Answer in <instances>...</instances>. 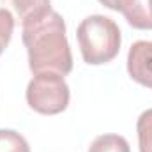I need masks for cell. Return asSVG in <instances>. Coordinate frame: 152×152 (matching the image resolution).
Masks as SVG:
<instances>
[{"label": "cell", "mask_w": 152, "mask_h": 152, "mask_svg": "<svg viewBox=\"0 0 152 152\" xmlns=\"http://www.w3.org/2000/svg\"><path fill=\"white\" fill-rule=\"evenodd\" d=\"M127 73L136 83L152 88V41H136L129 48Z\"/></svg>", "instance_id": "obj_4"}, {"label": "cell", "mask_w": 152, "mask_h": 152, "mask_svg": "<svg viewBox=\"0 0 152 152\" xmlns=\"http://www.w3.org/2000/svg\"><path fill=\"white\" fill-rule=\"evenodd\" d=\"M138 149L140 152H152V108L145 110L136 122Z\"/></svg>", "instance_id": "obj_8"}, {"label": "cell", "mask_w": 152, "mask_h": 152, "mask_svg": "<svg viewBox=\"0 0 152 152\" xmlns=\"http://www.w3.org/2000/svg\"><path fill=\"white\" fill-rule=\"evenodd\" d=\"M104 7H108V9H112V11H117V12H122L124 16L133 9V5H134V2L136 0H99Z\"/></svg>", "instance_id": "obj_11"}, {"label": "cell", "mask_w": 152, "mask_h": 152, "mask_svg": "<svg viewBox=\"0 0 152 152\" xmlns=\"http://www.w3.org/2000/svg\"><path fill=\"white\" fill-rule=\"evenodd\" d=\"M81 57L90 66L112 62L120 51V28L112 18L103 14L87 16L76 30Z\"/></svg>", "instance_id": "obj_2"}, {"label": "cell", "mask_w": 152, "mask_h": 152, "mask_svg": "<svg viewBox=\"0 0 152 152\" xmlns=\"http://www.w3.org/2000/svg\"><path fill=\"white\" fill-rule=\"evenodd\" d=\"M21 39L28 53V67L34 75L73 71V55L66 36L64 18L57 11L28 20L21 25Z\"/></svg>", "instance_id": "obj_1"}, {"label": "cell", "mask_w": 152, "mask_h": 152, "mask_svg": "<svg viewBox=\"0 0 152 152\" xmlns=\"http://www.w3.org/2000/svg\"><path fill=\"white\" fill-rule=\"evenodd\" d=\"M7 11H12L14 16L21 21V25L28 20H36L48 14L51 9L50 0H2Z\"/></svg>", "instance_id": "obj_5"}, {"label": "cell", "mask_w": 152, "mask_h": 152, "mask_svg": "<svg viewBox=\"0 0 152 152\" xmlns=\"http://www.w3.org/2000/svg\"><path fill=\"white\" fill-rule=\"evenodd\" d=\"M12 30H14V18H12L11 11L2 7L0 9V55L4 53V50L11 42Z\"/></svg>", "instance_id": "obj_10"}, {"label": "cell", "mask_w": 152, "mask_h": 152, "mask_svg": "<svg viewBox=\"0 0 152 152\" xmlns=\"http://www.w3.org/2000/svg\"><path fill=\"white\" fill-rule=\"evenodd\" d=\"M69 85L57 73L36 75L27 87V103L41 115L62 113L69 104Z\"/></svg>", "instance_id": "obj_3"}, {"label": "cell", "mask_w": 152, "mask_h": 152, "mask_svg": "<svg viewBox=\"0 0 152 152\" xmlns=\"http://www.w3.org/2000/svg\"><path fill=\"white\" fill-rule=\"evenodd\" d=\"M88 152H131V149L120 134H101L90 143Z\"/></svg>", "instance_id": "obj_7"}, {"label": "cell", "mask_w": 152, "mask_h": 152, "mask_svg": "<svg viewBox=\"0 0 152 152\" xmlns=\"http://www.w3.org/2000/svg\"><path fill=\"white\" fill-rule=\"evenodd\" d=\"M124 18L133 28L152 30V0H136L133 9Z\"/></svg>", "instance_id": "obj_6"}, {"label": "cell", "mask_w": 152, "mask_h": 152, "mask_svg": "<svg viewBox=\"0 0 152 152\" xmlns=\"http://www.w3.org/2000/svg\"><path fill=\"white\" fill-rule=\"evenodd\" d=\"M0 152H30L28 142L12 129H0Z\"/></svg>", "instance_id": "obj_9"}]
</instances>
